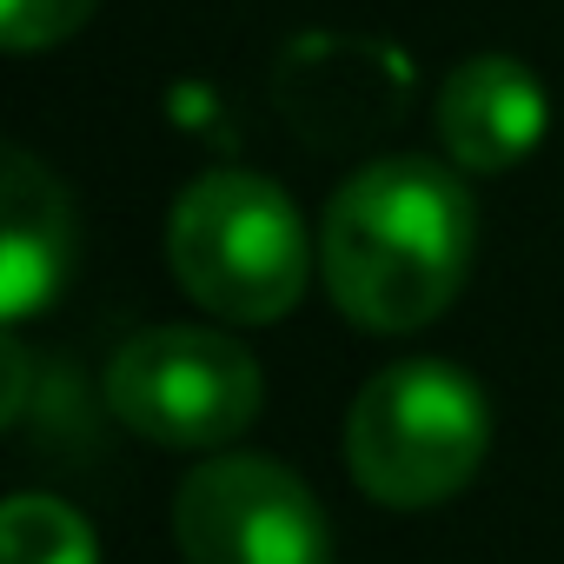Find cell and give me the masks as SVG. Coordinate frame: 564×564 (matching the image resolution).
<instances>
[{
    "instance_id": "cell-6",
    "label": "cell",
    "mask_w": 564,
    "mask_h": 564,
    "mask_svg": "<svg viewBox=\"0 0 564 564\" xmlns=\"http://www.w3.org/2000/svg\"><path fill=\"white\" fill-rule=\"evenodd\" d=\"M438 140L458 173H511L544 140V87L511 54H471L438 87Z\"/></svg>"
},
{
    "instance_id": "cell-2",
    "label": "cell",
    "mask_w": 564,
    "mask_h": 564,
    "mask_svg": "<svg viewBox=\"0 0 564 564\" xmlns=\"http://www.w3.org/2000/svg\"><path fill=\"white\" fill-rule=\"evenodd\" d=\"M173 279L232 326L286 319L313 279V232L300 206L259 173H206L166 219Z\"/></svg>"
},
{
    "instance_id": "cell-1",
    "label": "cell",
    "mask_w": 564,
    "mask_h": 564,
    "mask_svg": "<svg viewBox=\"0 0 564 564\" xmlns=\"http://www.w3.org/2000/svg\"><path fill=\"white\" fill-rule=\"evenodd\" d=\"M478 206L458 166L392 153L359 166L319 226V272L333 306L366 333L432 326L471 272Z\"/></svg>"
},
{
    "instance_id": "cell-5",
    "label": "cell",
    "mask_w": 564,
    "mask_h": 564,
    "mask_svg": "<svg viewBox=\"0 0 564 564\" xmlns=\"http://www.w3.org/2000/svg\"><path fill=\"white\" fill-rule=\"evenodd\" d=\"M186 564H333L326 511L272 458H213L173 498Z\"/></svg>"
},
{
    "instance_id": "cell-3",
    "label": "cell",
    "mask_w": 564,
    "mask_h": 564,
    "mask_svg": "<svg viewBox=\"0 0 564 564\" xmlns=\"http://www.w3.org/2000/svg\"><path fill=\"white\" fill-rule=\"evenodd\" d=\"M491 445V405L471 372L445 359L386 366L346 419V465L352 485L392 511L445 505L471 485Z\"/></svg>"
},
{
    "instance_id": "cell-9",
    "label": "cell",
    "mask_w": 564,
    "mask_h": 564,
    "mask_svg": "<svg viewBox=\"0 0 564 564\" xmlns=\"http://www.w3.org/2000/svg\"><path fill=\"white\" fill-rule=\"evenodd\" d=\"M100 0H0V41L14 54H34V47H54L67 34H80L94 21Z\"/></svg>"
},
{
    "instance_id": "cell-8",
    "label": "cell",
    "mask_w": 564,
    "mask_h": 564,
    "mask_svg": "<svg viewBox=\"0 0 564 564\" xmlns=\"http://www.w3.org/2000/svg\"><path fill=\"white\" fill-rule=\"evenodd\" d=\"M0 557L8 564H100V544L74 505L28 491L0 511Z\"/></svg>"
},
{
    "instance_id": "cell-4",
    "label": "cell",
    "mask_w": 564,
    "mask_h": 564,
    "mask_svg": "<svg viewBox=\"0 0 564 564\" xmlns=\"http://www.w3.org/2000/svg\"><path fill=\"white\" fill-rule=\"evenodd\" d=\"M107 399L127 432L173 452H213L259 419L265 386L259 359L239 339L213 326H153L120 346Z\"/></svg>"
},
{
    "instance_id": "cell-7",
    "label": "cell",
    "mask_w": 564,
    "mask_h": 564,
    "mask_svg": "<svg viewBox=\"0 0 564 564\" xmlns=\"http://www.w3.org/2000/svg\"><path fill=\"white\" fill-rule=\"evenodd\" d=\"M67 272L74 206L34 153H8V180H0V313L8 326H28L47 300H61Z\"/></svg>"
}]
</instances>
